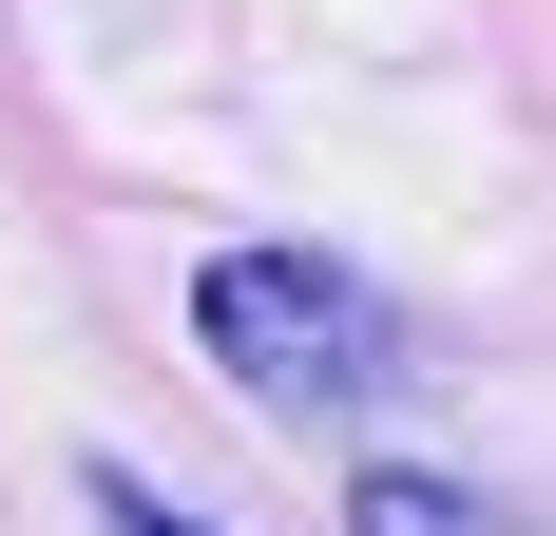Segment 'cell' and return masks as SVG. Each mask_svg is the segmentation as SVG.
I'll return each instance as SVG.
<instances>
[{
    "label": "cell",
    "instance_id": "cell-3",
    "mask_svg": "<svg viewBox=\"0 0 556 536\" xmlns=\"http://www.w3.org/2000/svg\"><path fill=\"white\" fill-rule=\"evenodd\" d=\"M77 536H212V518L154 498V480H115V460H77Z\"/></svg>",
    "mask_w": 556,
    "mask_h": 536
},
{
    "label": "cell",
    "instance_id": "cell-2",
    "mask_svg": "<svg viewBox=\"0 0 556 536\" xmlns=\"http://www.w3.org/2000/svg\"><path fill=\"white\" fill-rule=\"evenodd\" d=\"M345 536H480V498H460V480H403V460H384V480L345 498Z\"/></svg>",
    "mask_w": 556,
    "mask_h": 536
},
{
    "label": "cell",
    "instance_id": "cell-1",
    "mask_svg": "<svg viewBox=\"0 0 556 536\" xmlns=\"http://www.w3.org/2000/svg\"><path fill=\"white\" fill-rule=\"evenodd\" d=\"M192 345H212L269 422H365V403L422 383V326H403L345 250H212L192 268Z\"/></svg>",
    "mask_w": 556,
    "mask_h": 536
}]
</instances>
